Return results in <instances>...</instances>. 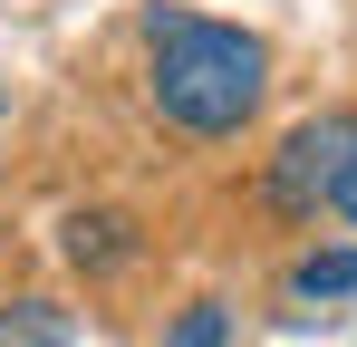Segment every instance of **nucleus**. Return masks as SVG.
<instances>
[{"instance_id":"6","label":"nucleus","mask_w":357,"mask_h":347,"mask_svg":"<svg viewBox=\"0 0 357 347\" xmlns=\"http://www.w3.org/2000/svg\"><path fill=\"white\" fill-rule=\"evenodd\" d=\"M165 347H232V299H183Z\"/></svg>"},{"instance_id":"1","label":"nucleus","mask_w":357,"mask_h":347,"mask_svg":"<svg viewBox=\"0 0 357 347\" xmlns=\"http://www.w3.org/2000/svg\"><path fill=\"white\" fill-rule=\"evenodd\" d=\"M135 87L165 135L241 145L271 107V39L241 20H213V10H183V0H145L135 10Z\"/></svg>"},{"instance_id":"3","label":"nucleus","mask_w":357,"mask_h":347,"mask_svg":"<svg viewBox=\"0 0 357 347\" xmlns=\"http://www.w3.org/2000/svg\"><path fill=\"white\" fill-rule=\"evenodd\" d=\"M59 261L77 270V280H126L135 261H145V231L126 222L116 203H77L59 222Z\"/></svg>"},{"instance_id":"4","label":"nucleus","mask_w":357,"mask_h":347,"mask_svg":"<svg viewBox=\"0 0 357 347\" xmlns=\"http://www.w3.org/2000/svg\"><path fill=\"white\" fill-rule=\"evenodd\" d=\"M280 299H290V309H338V299H357V241H309L290 261V280H280Z\"/></svg>"},{"instance_id":"7","label":"nucleus","mask_w":357,"mask_h":347,"mask_svg":"<svg viewBox=\"0 0 357 347\" xmlns=\"http://www.w3.org/2000/svg\"><path fill=\"white\" fill-rule=\"evenodd\" d=\"M328 222H357V145H348V164H338V183H328Z\"/></svg>"},{"instance_id":"2","label":"nucleus","mask_w":357,"mask_h":347,"mask_svg":"<svg viewBox=\"0 0 357 347\" xmlns=\"http://www.w3.org/2000/svg\"><path fill=\"white\" fill-rule=\"evenodd\" d=\"M357 145V107H328V116H299L290 135L261 155V203L280 222H328V183Z\"/></svg>"},{"instance_id":"5","label":"nucleus","mask_w":357,"mask_h":347,"mask_svg":"<svg viewBox=\"0 0 357 347\" xmlns=\"http://www.w3.org/2000/svg\"><path fill=\"white\" fill-rule=\"evenodd\" d=\"M77 338V318H68L49 289H20V299H0V347H68Z\"/></svg>"}]
</instances>
